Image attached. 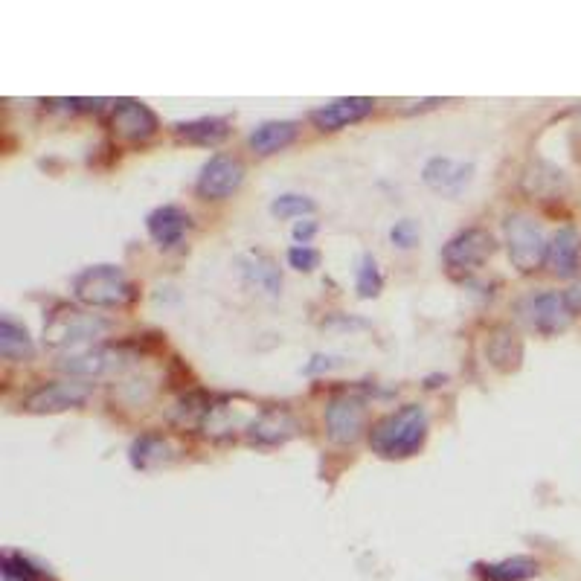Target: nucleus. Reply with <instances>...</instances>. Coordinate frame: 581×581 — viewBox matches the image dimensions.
I'll use <instances>...</instances> for the list:
<instances>
[{"mask_svg":"<svg viewBox=\"0 0 581 581\" xmlns=\"http://www.w3.org/2000/svg\"><path fill=\"white\" fill-rule=\"evenodd\" d=\"M428 428V410L422 404H404L369 428V448L384 459L413 457L422 451Z\"/></svg>","mask_w":581,"mask_h":581,"instance_id":"nucleus-1","label":"nucleus"},{"mask_svg":"<svg viewBox=\"0 0 581 581\" xmlns=\"http://www.w3.org/2000/svg\"><path fill=\"white\" fill-rule=\"evenodd\" d=\"M108 332H111V320L73 306H56L44 320V343L50 349H70V346L88 349Z\"/></svg>","mask_w":581,"mask_h":581,"instance_id":"nucleus-2","label":"nucleus"},{"mask_svg":"<svg viewBox=\"0 0 581 581\" xmlns=\"http://www.w3.org/2000/svg\"><path fill=\"white\" fill-rule=\"evenodd\" d=\"M73 294L82 306L123 308L134 303L137 288L117 265H93L73 279Z\"/></svg>","mask_w":581,"mask_h":581,"instance_id":"nucleus-3","label":"nucleus"},{"mask_svg":"<svg viewBox=\"0 0 581 581\" xmlns=\"http://www.w3.org/2000/svg\"><path fill=\"white\" fill-rule=\"evenodd\" d=\"M506 247H509V262L520 274H532L547 262V247L544 230L535 224V218L526 213H509L503 221Z\"/></svg>","mask_w":581,"mask_h":581,"instance_id":"nucleus-4","label":"nucleus"},{"mask_svg":"<svg viewBox=\"0 0 581 581\" xmlns=\"http://www.w3.org/2000/svg\"><path fill=\"white\" fill-rule=\"evenodd\" d=\"M494 247L497 245H494V236H491L489 230H483V227H468V230L457 233V236L445 245L442 259H445V265H448L451 274H474V271H480V268L489 262Z\"/></svg>","mask_w":581,"mask_h":581,"instance_id":"nucleus-5","label":"nucleus"},{"mask_svg":"<svg viewBox=\"0 0 581 581\" xmlns=\"http://www.w3.org/2000/svg\"><path fill=\"white\" fill-rule=\"evenodd\" d=\"M245 181V166L239 157L233 154H213L201 175H198V184H195V192L207 201H224L230 198L239 186Z\"/></svg>","mask_w":581,"mask_h":581,"instance_id":"nucleus-6","label":"nucleus"},{"mask_svg":"<svg viewBox=\"0 0 581 581\" xmlns=\"http://www.w3.org/2000/svg\"><path fill=\"white\" fill-rule=\"evenodd\" d=\"M93 396V384L82 381H47L35 387L30 396L24 398L27 413H64L73 407H82Z\"/></svg>","mask_w":581,"mask_h":581,"instance_id":"nucleus-7","label":"nucleus"},{"mask_svg":"<svg viewBox=\"0 0 581 581\" xmlns=\"http://www.w3.org/2000/svg\"><path fill=\"white\" fill-rule=\"evenodd\" d=\"M326 430L337 445H355L367 430V407L355 396H335L326 404Z\"/></svg>","mask_w":581,"mask_h":581,"instance_id":"nucleus-8","label":"nucleus"},{"mask_svg":"<svg viewBox=\"0 0 581 581\" xmlns=\"http://www.w3.org/2000/svg\"><path fill=\"white\" fill-rule=\"evenodd\" d=\"M520 314L541 335H558V332H564L567 323H570V317H573V311L567 306L564 294H558V291H541V294L526 297L523 306H520Z\"/></svg>","mask_w":581,"mask_h":581,"instance_id":"nucleus-9","label":"nucleus"},{"mask_svg":"<svg viewBox=\"0 0 581 581\" xmlns=\"http://www.w3.org/2000/svg\"><path fill=\"white\" fill-rule=\"evenodd\" d=\"M125 364V355L114 346H88V349H76L70 355H64L56 367L73 375V378H99L105 372H114Z\"/></svg>","mask_w":581,"mask_h":581,"instance_id":"nucleus-10","label":"nucleus"},{"mask_svg":"<svg viewBox=\"0 0 581 581\" xmlns=\"http://www.w3.org/2000/svg\"><path fill=\"white\" fill-rule=\"evenodd\" d=\"M111 128L120 140L143 143L157 134V117L149 105H143L137 99H120L114 105V114H111Z\"/></svg>","mask_w":581,"mask_h":581,"instance_id":"nucleus-11","label":"nucleus"},{"mask_svg":"<svg viewBox=\"0 0 581 581\" xmlns=\"http://www.w3.org/2000/svg\"><path fill=\"white\" fill-rule=\"evenodd\" d=\"M372 108H375V102L367 99V96H343V99L326 102L317 111H311V123L320 131H340L346 125L367 120L369 114H372Z\"/></svg>","mask_w":581,"mask_h":581,"instance_id":"nucleus-12","label":"nucleus"},{"mask_svg":"<svg viewBox=\"0 0 581 581\" xmlns=\"http://www.w3.org/2000/svg\"><path fill=\"white\" fill-rule=\"evenodd\" d=\"M581 265V236L576 227H561L547 247V268L555 276H576Z\"/></svg>","mask_w":581,"mask_h":581,"instance_id":"nucleus-13","label":"nucleus"},{"mask_svg":"<svg viewBox=\"0 0 581 581\" xmlns=\"http://www.w3.org/2000/svg\"><path fill=\"white\" fill-rule=\"evenodd\" d=\"M146 230L154 242L160 247H175L181 245V239L189 230V215L175 207V204H166V207H157L146 218Z\"/></svg>","mask_w":581,"mask_h":581,"instance_id":"nucleus-14","label":"nucleus"},{"mask_svg":"<svg viewBox=\"0 0 581 581\" xmlns=\"http://www.w3.org/2000/svg\"><path fill=\"white\" fill-rule=\"evenodd\" d=\"M172 134L178 140H184L189 146H218L227 140L230 134V123L224 117H198V120H189V123L172 125Z\"/></svg>","mask_w":581,"mask_h":581,"instance_id":"nucleus-15","label":"nucleus"},{"mask_svg":"<svg viewBox=\"0 0 581 581\" xmlns=\"http://www.w3.org/2000/svg\"><path fill=\"white\" fill-rule=\"evenodd\" d=\"M175 457H178V445L169 436H160V433H146L131 445V465L143 468V471L166 465Z\"/></svg>","mask_w":581,"mask_h":581,"instance_id":"nucleus-16","label":"nucleus"},{"mask_svg":"<svg viewBox=\"0 0 581 581\" xmlns=\"http://www.w3.org/2000/svg\"><path fill=\"white\" fill-rule=\"evenodd\" d=\"M471 172L474 169L468 163H459L451 157H433L425 166V184L436 192H457L471 181Z\"/></svg>","mask_w":581,"mask_h":581,"instance_id":"nucleus-17","label":"nucleus"},{"mask_svg":"<svg viewBox=\"0 0 581 581\" xmlns=\"http://www.w3.org/2000/svg\"><path fill=\"white\" fill-rule=\"evenodd\" d=\"M297 433V422L285 410H265L253 419L250 425V439L262 445H279Z\"/></svg>","mask_w":581,"mask_h":581,"instance_id":"nucleus-18","label":"nucleus"},{"mask_svg":"<svg viewBox=\"0 0 581 581\" xmlns=\"http://www.w3.org/2000/svg\"><path fill=\"white\" fill-rule=\"evenodd\" d=\"M523 358V343L515 329L509 326H497L489 337V361L491 367H497L500 372H512L520 367Z\"/></svg>","mask_w":581,"mask_h":581,"instance_id":"nucleus-19","label":"nucleus"},{"mask_svg":"<svg viewBox=\"0 0 581 581\" xmlns=\"http://www.w3.org/2000/svg\"><path fill=\"white\" fill-rule=\"evenodd\" d=\"M297 123H262L253 134H250V149L256 154H262V157H268V154L282 152V149H288L294 140H297Z\"/></svg>","mask_w":581,"mask_h":581,"instance_id":"nucleus-20","label":"nucleus"},{"mask_svg":"<svg viewBox=\"0 0 581 581\" xmlns=\"http://www.w3.org/2000/svg\"><path fill=\"white\" fill-rule=\"evenodd\" d=\"M32 352H35V346H32L30 332L18 320L3 314L0 317V355L6 361H27V358H32Z\"/></svg>","mask_w":581,"mask_h":581,"instance_id":"nucleus-21","label":"nucleus"},{"mask_svg":"<svg viewBox=\"0 0 581 581\" xmlns=\"http://www.w3.org/2000/svg\"><path fill=\"white\" fill-rule=\"evenodd\" d=\"M480 576H483V581H526L538 576V561L526 558V555L503 558L494 564H480Z\"/></svg>","mask_w":581,"mask_h":581,"instance_id":"nucleus-22","label":"nucleus"},{"mask_svg":"<svg viewBox=\"0 0 581 581\" xmlns=\"http://www.w3.org/2000/svg\"><path fill=\"white\" fill-rule=\"evenodd\" d=\"M259 288H265V291H271L276 294L279 288H282V276L274 268V262L268 259V256H262V253H250L245 259V268H242Z\"/></svg>","mask_w":581,"mask_h":581,"instance_id":"nucleus-23","label":"nucleus"},{"mask_svg":"<svg viewBox=\"0 0 581 581\" xmlns=\"http://www.w3.org/2000/svg\"><path fill=\"white\" fill-rule=\"evenodd\" d=\"M3 576H6V581H50L44 570H38L30 558H24L18 552L3 555Z\"/></svg>","mask_w":581,"mask_h":581,"instance_id":"nucleus-24","label":"nucleus"},{"mask_svg":"<svg viewBox=\"0 0 581 581\" xmlns=\"http://www.w3.org/2000/svg\"><path fill=\"white\" fill-rule=\"evenodd\" d=\"M355 285H358V294L369 300V297H378L381 294V288H384V276L378 271V262L372 259V256H364L361 259V268H358V279H355Z\"/></svg>","mask_w":581,"mask_h":581,"instance_id":"nucleus-25","label":"nucleus"},{"mask_svg":"<svg viewBox=\"0 0 581 581\" xmlns=\"http://www.w3.org/2000/svg\"><path fill=\"white\" fill-rule=\"evenodd\" d=\"M271 213L276 218H303V215L314 213V201L306 198V195L288 192V195H279L274 204H271Z\"/></svg>","mask_w":581,"mask_h":581,"instance_id":"nucleus-26","label":"nucleus"},{"mask_svg":"<svg viewBox=\"0 0 581 581\" xmlns=\"http://www.w3.org/2000/svg\"><path fill=\"white\" fill-rule=\"evenodd\" d=\"M288 265L297 271H314L320 265V250L311 245H294L288 250Z\"/></svg>","mask_w":581,"mask_h":581,"instance_id":"nucleus-27","label":"nucleus"},{"mask_svg":"<svg viewBox=\"0 0 581 581\" xmlns=\"http://www.w3.org/2000/svg\"><path fill=\"white\" fill-rule=\"evenodd\" d=\"M419 236H422V230H419V224L413 221V218H404V221H396V227L390 230V239H393V245L398 247H413L419 242Z\"/></svg>","mask_w":581,"mask_h":581,"instance_id":"nucleus-28","label":"nucleus"},{"mask_svg":"<svg viewBox=\"0 0 581 581\" xmlns=\"http://www.w3.org/2000/svg\"><path fill=\"white\" fill-rule=\"evenodd\" d=\"M317 233V221H297L294 224V239H297V245H308V239Z\"/></svg>","mask_w":581,"mask_h":581,"instance_id":"nucleus-29","label":"nucleus"},{"mask_svg":"<svg viewBox=\"0 0 581 581\" xmlns=\"http://www.w3.org/2000/svg\"><path fill=\"white\" fill-rule=\"evenodd\" d=\"M564 300H567L570 311H581V282H576L570 291H564Z\"/></svg>","mask_w":581,"mask_h":581,"instance_id":"nucleus-30","label":"nucleus"}]
</instances>
